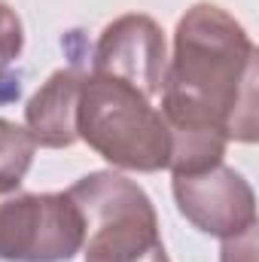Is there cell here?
<instances>
[{
    "label": "cell",
    "instance_id": "1",
    "mask_svg": "<svg viewBox=\"0 0 259 262\" xmlns=\"http://www.w3.org/2000/svg\"><path fill=\"white\" fill-rule=\"evenodd\" d=\"M256 46L217 3L189 6L174 28L159 110L171 131H210L226 140L259 137Z\"/></svg>",
    "mask_w": 259,
    "mask_h": 262
},
{
    "label": "cell",
    "instance_id": "2",
    "mask_svg": "<svg viewBox=\"0 0 259 262\" xmlns=\"http://www.w3.org/2000/svg\"><path fill=\"white\" fill-rule=\"evenodd\" d=\"M76 134L122 171L156 174L165 171L171 159V128L159 110V98L113 73L85 70Z\"/></svg>",
    "mask_w": 259,
    "mask_h": 262
},
{
    "label": "cell",
    "instance_id": "3",
    "mask_svg": "<svg viewBox=\"0 0 259 262\" xmlns=\"http://www.w3.org/2000/svg\"><path fill=\"white\" fill-rule=\"evenodd\" d=\"M67 195L82 213L85 262H168L153 198L116 171L79 177Z\"/></svg>",
    "mask_w": 259,
    "mask_h": 262
},
{
    "label": "cell",
    "instance_id": "4",
    "mask_svg": "<svg viewBox=\"0 0 259 262\" xmlns=\"http://www.w3.org/2000/svg\"><path fill=\"white\" fill-rule=\"evenodd\" d=\"M82 213L67 192H9L0 198V259L70 262L82 250Z\"/></svg>",
    "mask_w": 259,
    "mask_h": 262
},
{
    "label": "cell",
    "instance_id": "5",
    "mask_svg": "<svg viewBox=\"0 0 259 262\" xmlns=\"http://www.w3.org/2000/svg\"><path fill=\"white\" fill-rule=\"evenodd\" d=\"M171 192L177 210L192 223L198 232L213 238H235L256 226V195L253 186L229 168L217 162L204 171L171 174Z\"/></svg>",
    "mask_w": 259,
    "mask_h": 262
},
{
    "label": "cell",
    "instance_id": "6",
    "mask_svg": "<svg viewBox=\"0 0 259 262\" xmlns=\"http://www.w3.org/2000/svg\"><path fill=\"white\" fill-rule=\"evenodd\" d=\"M165 64H168V46H165V34L159 21L140 12H128V15L113 18L101 31L92 49L89 70L131 79L149 95L162 98Z\"/></svg>",
    "mask_w": 259,
    "mask_h": 262
},
{
    "label": "cell",
    "instance_id": "7",
    "mask_svg": "<svg viewBox=\"0 0 259 262\" xmlns=\"http://www.w3.org/2000/svg\"><path fill=\"white\" fill-rule=\"evenodd\" d=\"M85 70L70 64L55 70L25 104V128L37 146L46 149H67L79 140L76 134V107Z\"/></svg>",
    "mask_w": 259,
    "mask_h": 262
},
{
    "label": "cell",
    "instance_id": "8",
    "mask_svg": "<svg viewBox=\"0 0 259 262\" xmlns=\"http://www.w3.org/2000/svg\"><path fill=\"white\" fill-rule=\"evenodd\" d=\"M37 143L28 128L0 116V198L15 192L34 165Z\"/></svg>",
    "mask_w": 259,
    "mask_h": 262
},
{
    "label": "cell",
    "instance_id": "9",
    "mask_svg": "<svg viewBox=\"0 0 259 262\" xmlns=\"http://www.w3.org/2000/svg\"><path fill=\"white\" fill-rule=\"evenodd\" d=\"M25 49V28L21 18L15 15V9L9 3L0 0V73L3 67H9Z\"/></svg>",
    "mask_w": 259,
    "mask_h": 262
},
{
    "label": "cell",
    "instance_id": "10",
    "mask_svg": "<svg viewBox=\"0 0 259 262\" xmlns=\"http://www.w3.org/2000/svg\"><path fill=\"white\" fill-rule=\"evenodd\" d=\"M220 262H256V226L235 238H226Z\"/></svg>",
    "mask_w": 259,
    "mask_h": 262
}]
</instances>
